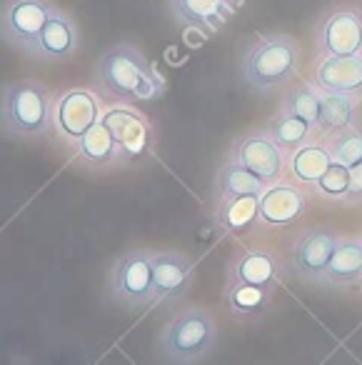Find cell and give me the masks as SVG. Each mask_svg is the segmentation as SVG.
Returning a JSON list of instances; mask_svg holds the SVG:
<instances>
[{"label":"cell","instance_id":"d6986e66","mask_svg":"<svg viewBox=\"0 0 362 365\" xmlns=\"http://www.w3.org/2000/svg\"><path fill=\"white\" fill-rule=\"evenodd\" d=\"M212 220L220 235H242L260 225V195L217 198Z\"/></svg>","mask_w":362,"mask_h":365},{"label":"cell","instance_id":"ac0fdd59","mask_svg":"<svg viewBox=\"0 0 362 365\" xmlns=\"http://www.w3.org/2000/svg\"><path fill=\"white\" fill-rule=\"evenodd\" d=\"M167 11L180 26L205 36L217 33L232 16V8L222 0H167Z\"/></svg>","mask_w":362,"mask_h":365},{"label":"cell","instance_id":"ffe728a7","mask_svg":"<svg viewBox=\"0 0 362 365\" xmlns=\"http://www.w3.org/2000/svg\"><path fill=\"white\" fill-rule=\"evenodd\" d=\"M362 280V235L357 238H340L332 260L325 270L322 285L347 288Z\"/></svg>","mask_w":362,"mask_h":365},{"label":"cell","instance_id":"277c9868","mask_svg":"<svg viewBox=\"0 0 362 365\" xmlns=\"http://www.w3.org/2000/svg\"><path fill=\"white\" fill-rule=\"evenodd\" d=\"M240 68L247 86L260 93L287 86L300 68V46L285 33L262 36L245 51Z\"/></svg>","mask_w":362,"mask_h":365},{"label":"cell","instance_id":"9a60e30c","mask_svg":"<svg viewBox=\"0 0 362 365\" xmlns=\"http://www.w3.org/2000/svg\"><path fill=\"white\" fill-rule=\"evenodd\" d=\"M78 28L68 13L56 11L51 16V21L46 23L43 33L38 36V41L28 48V56L43 63H63L68 58H73V53L78 51Z\"/></svg>","mask_w":362,"mask_h":365},{"label":"cell","instance_id":"d4e9b609","mask_svg":"<svg viewBox=\"0 0 362 365\" xmlns=\"http://www.w3.org/2000/svg\"><path fill=\"white\" fill-rule=\"evenodd\" d=\"M267 133H270L272 140H275L287 155H292L297 148H302L305 143L312 140L315 128H312L307 120H302V118L292 115V113L277 110V115L272 118L270 125H267Z\"/></svg>","mask_w":362,"mask_h":365},{"label":"cell","instance_id":"52a82bcc","mask_svg":"<svg viewBox=\"0 0 362 365\" xmlns=\"http://www.w3.org/2000/svg\"><path fill=\"white\" fill-rule=\"evenodd\" d=\"M100 123L123 153V163L130 165L152 153V125L130 103H108Z\"/></svg>","mask_w":362,"mask_h":365},{"label":"cell","instance_id":"6da1fadb","mask_svg":"<svg viewBox=\"0 0 362 365\" xmlns=\"http://www.w3.org/2000/svg\"><path fill=\"white\" fill-rule=\"evenodd\" d=\"M95 86L105 103H138L160 98L165 78L135 46L118 43L98 61Z\"/></svg>","mask_w":362,"mask_h":365},{"label":"cell","instance_id":"8fae6325","mask_svg":"<svg viewBox=\"0 0 362 365\" xmlns=\"http://www.w3.org/2000/svg\"><path fill=\"white\" fill-rule=\"evenodd\" d=\"M320 58H345L362 53V11L355 6L330 11L315 31Z\"/></svg>","mask_w":362,"mask_h":365},{"label":"cell","instance_id":"8992f818","mask_svg":"<svg viewBox=\"0 0 362 365\" xmlns=\"http://www.w3.org/2000/svg\"><path fill=\"white\" fill-rule=\"evenodd\" d=\"M110 300L130 310L152 305V253L150 250H128L113 263L108 280Z\"/></svg>","mask_w":362,"mask_h":365},{"label":"cell","instance_id":"5bb4252c","mask_svg":"<svg viewBox=\"0 0 362 365\" xmlns=\"http://www.w3.org/2000/svg\"><path fill=\"white\" fill-rule=\"evenodd\" d=\"M192 258L180 250L152 253V305L175 303L187 293L192 283Z\"/></svg>","mask_w":362,"mask_h":365},{"label":"cell","instance_id":"2e32d148","mask_svg":"<svg viewBox=\"0 0 362 365\" xmlns=\"http://www.w3.org/2000/svg\"><path fill=\"white\" fill-rule=\"evenodd\" d=\"M73 160L78 165L88 168L93 173H105V170H115V168H123V153L118 148V143L113 140V135L108 133V128L103 123H98L95 128L83 135V140L78 143L71 150Z\"/></svg>","mask_w":362,"mask_h":365},{"label":"cell","instance_id":"4fadbf2b","mask_svg":"<svg viewBox=\"0 0 362 365\" xmlns=\"http://www.w3.org/2000/svg\"><path fill=\"white\" fill-rule=\"evenodd\" d=\"M307 213V188L300 182L280 180L275 185H267L265 193L260 195V225L262 228H290L300 223Z\"/></svg>","mask_w":362,"mask_h":365},{"label":"cell","instance_id":"7a4b0ae2","mask_svg":"<svg viewBox=\"0 0 362 365\" xmlns=\"http://www.w3.org/2000/svg\"><path fill=\"white\" fill-rule=\"evenodd\" d=\"M53 103L56 98L38 81L6 83L0 98L3 133L18 140H36L53 133Z\"/></svg>","mask_w":362,"mask_h":365},{"label":"cell","instance_id":"9c48e42d","mask_svg":"<svg viewBox=\"0 0 362 365\" xmlns=\"http://www.w3.org/2000/svg\"><path fill=\"white\" fill-rule=\"evenodd\" d=\"M287 275V263L270 248H242L227 263L225 285H250L275 293Z\"/></svg>","mask_w":362,"mask_h":365},{"label":"cell","instance_id":"7c38bea8","mask_svg":"<svg viewBox=\"0 0 362 365\" xmlns=\"http://www.w3.org/2000/svg\"><path fill=\"white\" fill-rule=\"evenodd\" d=\"M337 243H340V235L330 228L317 225V228L302 230L290 248V260H292L295 273L300 275L302 280L322 283Z\"/></svg>","mask_w":362,"mask_h":365},{"label":"cell","instance_id":"ba28073f","mask_svg":"<svg viewBox=\"0 0 362 365\" xmlns=\"http://www.w3.org/2000/svg\"><path fill=\"white\" fill-rule=\"evenodd\" d=\"M227 158L255 173L265 185H275V182L285 180V175L290 173L287 170L290 155L272 140L267 130H252L247 135H240L230 145Z\"/></svg>","mask_w":362,"mask_h":365},{"label":"cell","instance_id":"603a6c76","mask_svg":"<svg viewBox=\"0 0 362 365\" xmlns=\"http://www.w3.org/2000/svg\"><path fill=\"white\" fill-rule=\"evenodd\" d=\"M265 182L250 173L247 168H242L240 163L230 160L225 163L217 170V198H237V195H262L265 193Z\"/></svg>","mask_w":362,"mask_h":365},{"label":"cell","instance_id":"5b68a950","mask_svg":"<svg viewBox=\"0 0 362 365\" xmlns=\"http://www.w3.org/2000/svg\"><path fill=\"white\" fill-rule=\"evenodd\" d=\"M103 98L90 88H68L53 103V135L66 148H76L103 118Z\"/></svg>","mask_w":362,"mask_h":365},{"label":"cell","instance_id":"44dd1931","mask_svg":"<svg viewBox=\"0 0 362 365\" xmlns=\"http://www.w3.org/2000/svg\"><path fill=\"white\" fill-rule=\"evenodd\" d=\"M332 155L327 150V145L322 140H310L302 148H297L290 155V178L295 182H300L302 188H315L317 180L327 173V168L332 165Z\"/></svg>","mask_w":362,"mask_h":365},{"label":"cell","instance_id":"3957f363","mask_svg":"<svg viewBox=\"0 0 362 365\" xmlns=\"http://www.w3.org/2000/svg\"><path fill=\"white\" fill-rule=\"evenodd\" d=\"M217 345V323L210 310L185 308L175 313L157 335L160 355L172 365H192L210 355Z\"/></svg>","mask_w":362,"mask_h":365},{"label":"cell","instance_id":"f1b7e54d","mask_svg":"<svg viewBox=\"0 0 362 365\" xmlns=\"http://www.w3.org/2000/svg\"><path fill=\"white\" fill-rule=\"evenodd\" d=\"M342 203H362V163L350 168V188H347V195Z\"/></svg>","mask_w":362,"mask_h":365},{"label":"cell","instance_id":"f546056e","mask_svg":"<svg viewBox=\"0 0 362 365\" xmlns=\"http://www.w3.org/2000/svg\"><path fill=\"white\" fill-rule=\"evenodd\" d=\"M222 3H227V6H230V8H232V11H235V8H237V6H240L242 0H222Z\"/></svg>","mask_w":362,"mask_h":365},{"label":"cell","instance_id":"83f0119b","mask_svg":"<svg viewBox=\"0 0 362 365\" xmlns=\"http://www.w3.org/2000/svg\"><path fill=\"white\" fill-rule=\"evenodd\" d=\"M347 188H350V168L340 165V163H332L327 168L325 175L317 180V185L312 188V193L320 195L325 200H335V203H342L347 195Z\"/></svg>","mask_w":362,"mask_h":365},{"label":"cell","instance_id":"30bf717a","mask_svg":"<svg viewBox=\"0 0 362 365\" xmlns=\"http://www.w3.org/2000/svg\"><path fill=\"white\" fill-rule=\"evenodd\" d=\"M56 11L51 0H6L0 13L3 41L18 51H28Z\"/></svg>","mask_w":362,"mask_h":365},{"label":"cell","instance_id":"7402d4cb","mask_svg":"<svg viewBox=\"0 0 362 365\" xmlns=\"http://www.w3.org/2000/svg\"><path fill=\"white\" fill-rule=\"evenodd\" d=\"M272 290L250 288V285H225V305L232 318L257 320L272 305Z\"/></svg>","mask_w":362,"mask_h":365},{"label":"cell","instance_id":"484cf974","mask_svg":"<svg viewBox=\"0 0 362 365\" xmlns=\"http://www.w3.org/2000/svg\"><path fill=\"white\" fill-rule=\"evenodd\" d=\"M280 110H287L292 115L307 120L312 128L317 130V120H320V110H322V91L315 83H295L290 86V91L285 93L280 103Z\"/></svg>","mask_w":362,"mask_h":365},{"label":"cell","instance_id":"4316f807","mask_svg":"<svg viewBox=\"0 0 362 365\" xmlns=\"http://www.w3.org/2000/svg\"><path fill=\"white\" fill-rule=\"evenodd\" d=\"M322 143L330 150L332 160L340 163L345 168H352L362 163V130L357 125H347L337 133L322 138Z\"/></svg>","mask_w":362,"mask_h":365},{"label":"cell","instance_id":"e0dca14e","mask_svg":"<svg viewBox=\"0 0 362 365\" xmlns=\"http://www.w3.org/2000/svg\"><path fill=\"white\" fill-rule=\"evenodd\" d=\"M315 86L322 93L362 98V53L345 58H320L315 68Z\"/></svg>","mask_w":362,"mask_h":365},{"label":"cell","instance_id":"cb8c5ba5","mask_svg":"<svg viewBox=\"0 0 362 365\" xmlns=\"http://www.w3.org/2000/svg\"><path fill=\"white\" fill-rule=\"evenodd\" d=\"M357 103H360V98L355 96L322 93V110H320V120H317V130L322 135H330V133H337L347 125H355Z\"/></svg>","mask_w":362,"mask_h":365}]
</instances>
